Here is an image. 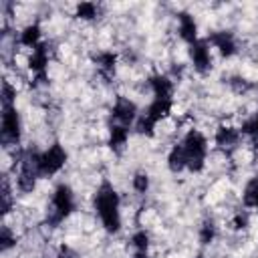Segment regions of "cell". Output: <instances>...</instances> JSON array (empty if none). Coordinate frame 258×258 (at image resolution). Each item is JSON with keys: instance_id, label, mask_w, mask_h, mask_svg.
Listing matches in <instances>:
<instances>
[{"instance_id": "cell-1", "label": "cell", "mask_w": 258, "mask_h": 258, "mask_svg": "<svg viewBox=\"0 0 258 258\" xmlns=\"http://www.w3.org/2000/svg\"><path fill=\"white\" fill-rule=\"evenodd\" d=\"M95 210L99 214L101 224L107 232L115 234L121 228V212H119V194L109 181H103L95 194Z\"/></svg>"}, {"instance_id": "cell-2", "label": "cell", "mask_w": 258, "mask_h": 258, "mask_svg": "<svg viewBox=\"0 0 258 258\" xmlns=\"http://www.w3.org/2000/svg\"><path fill=\"white\" fill-rule=\"evenodd\" d=\"M183 147V153H185V163H187V169L189 171H202L204 165H206V155H208V141L206 137L198 131V129H189L181 143Z\"/></svg>"}, {"instance_id": "cell-3", "label": "cell", "mask_w": 258, "mask_h": 258, "mask_svg": "<svg viewBox=\"0 0 258 258\" xmlns=\"http://www.w3.org/2000/svg\"><path fill=\"white\" fill-rule=\"evenodd\" d=\"M75 210V196L73 189L67 183H60L54 187L50 204H48V212H46V222L50 226H58L64 218L71 216V212Z\"/></svg>"}, {"instance_id": "cell-4", "label": "cell", "mask_w": 258, "mask_h": 258, "mask_svg": "<svg viewBox=\"0 0 258 258\" xmlns=\"http://www.w3.org/2000/svg\"><path fill=\"white\" fill-rule=\"evenodd\" d=\"M173 107V101L171 99H153L149 103V107L145 109V113H141L135 121V129L141 133V135H153V129L155 125L165 119L169 115Z\"/></svg>"}, {"instance_id": "cell-5", "label": "cell", "mask_w": 258, "mask_h": 258, "mask_svg": "<svg viewBox=\"0 0 258 258\" xmlns=\"http://www.w3.org/2000/svg\"><path fill=\"white\" fill-rule=\"evenodd\" d=\"M20 115L16 107H2V127H0V139L4 147H12L20 143Z\"/></svg>"}, {"instance_id": "cell-6", "label": "cell", "mask_w": 258, "mask_h": 258, "mask_svg": "<svg viewBox=\"0 0 258 258\" xmlns=\"http://www.w3.org/2000/svg\"><path fill=\"white\" fill-rule=\"evenodd\" d=\"M67 163V151L60 143H52L40 153V175H54Z\"/></svg>"}, {"instance_id": "cell-7", "label": "cell", "mask_w": 258, "mask_h": 258, "mask_svg": "<svg viewBox=\"0 0 258 258\" xmlns=\"http://www.w3.org/2000/svg\"><path fill=\"white\" fill-rule=\"evenodd\" d=\"M46 64H48V44L40 42L36 48H32V52L28 56V69L32 71L36 83L46 81Z\"/></svg>"}, {"instance_id": "cell-8", "label": "cell", "mask_w": 258, "mask_h": 258, "mask_svg": "<svg viewBox=\"0 0 258 258\" xmlns=\"http://www.w3.org/2000/svg\"><path fill=\"white\" fill-rule=\"evenodd\" d=\"M189 56L196 71L206 73L212 69V52H210V42L206 38H198L196 42L189 44Z\"/></svg>"}, {"instance_id": "cell-9", "label": "cell", "mask_w": 258, "mask_h": 258, "mask_svg": "<svg viewBox=\"0 0 258 258\" xmlns=\"http://www.w3.org/2000/svg\"><path fill=\"white\" fill-rule=\"evenodd\" d=\"M111 115H113L115 123L125 125V127H129L131 123H135V121H137V117H139L135 103H133V101H129V99H125V97H117V101H115V105H113Z\"/></svg>"}, {"instance_id": "cell-10", "label": "cell", "mask_w": 258, "mask_h": 258, "mask_svg": "<svg viewBox=\"0 0 258 258\" xmlns=\"http://www.w3.org/2000/svg\"><path fill=\"white\" fill-rule=\"evenodd\" d=\"M208 42H212V44L220 50L222 56H232V54L236 52V38H234V34L228 32V30L212 32L210 38H208Z\"/></svg>"}, {"instance_id": "cell-11", "label": "cell", "mask_w": 258, "mask_h": 258, "mask_svg": "<svg viewBox=\"0 0 258 258\" xmlns=\"http://www.w3.org/2000/svg\"><path fill=\"white\" fill-rule=\"evenodd\" d=\"M214 141L220 149H234L240 141V131L236 127H230V125H220L216 129Z\"/></svg>"}, {"instance_id": "cell-12", "label": "cell", "mask_w": 258, "mask_h": 258, "mask_svg": "<svg viewBox=\"0 0 258 258\" xmlns=\"http://www.w3.org/2000/svg\"><path fill=\"white\" fill-rule=\"evenodd\" d=\"M177 24H179V36L185 42H196L198 40V24L194 20V16L189 12H179L177 16Z\"/></svg>"}, {"instance_id": "cell-13", "label": "cell", "mask_w": 258, "mask_h": 258, "mask_svg": "<svg viewBox=\"0 0 258 258\" xmlns=\"http://www.w3.org/2000/svg\"><path fill=\"white\" fill-rule=\"evenodd\" d=\"M149 87L153 91V99H171L173 85L165 75H153L149 79Z\"/></svg>"}, {"instance_id": "cell-14", "label": "cell", "mask_w": 258, "mask_h": 258, "mask_svg": "<svg viewBox=\"0 0 258 258\" xmlns=\"http://www.w3.org/2000/svg\"><path fill=\"white\" fill-rule=\"evenodd\" d=\"M95 64L99 69V73L105 79H111L115 75V67H117V54L111 50H103L99 54H95Z\"/></svg>"}, {"instance_id": "cell-15", "label": "cell", "mask_w": 258, "mask_h": 258, "mask_svg": "<svg viewBox=\"0 0 258 258\" xmlns=\"http://www.w3.org/2000/svg\"><path fill=\"white\" fill-rule=\"evenodd\" d=\"M127 139H129V127L119 123H113L109 127V147L113 151H121L127 145Z\"/></svg>"}, {"instance_id": "cell-16", "label": "cell", "mask_w": 258, "mask_h": 258, "mask_svg": "<svg viewBox=\"0 0 258 258\" xmlns=\"http://www.w3.org/2000/svg\"><path fill=\"white\" fill-rule=\"evenodd\" d=\"M131 248L135 258H147V248H149V236L145 230H139L131 236Z\"/></svg>"}, {"instance_id": "cell-17", "label": "cell", "mask_w": 258, "mask_h": 258, "mask_svg": "<svg viewBox=\"0 0 258 258\" xmlns=\"http://www.w3.org/2000/svg\"><path fill=\"white\" fill-rule=\"evenodd\" d=\"M242 202H244L246 208L258 210V175H254V177L246 183V187H244V191H242Z\"/></svg>"}, {"instance_id": "cell-18", "label": "cell", "mask_w": 258, "mask_h": 258, "mask_svg": "<svg viewBox=\"0 0 258 258\" xmlns=\"http://www.w3.org/2000/svg\"><path fill=\"white\" fill-rule=\"evenodd\" d=\"M20 44L28 48H36L40 44V26L38 24H28L20 32Z\"/></svg>"}, {"instance_id": "cell-19", "label": "cell", "mask_w": 258, "mask_h": 258, "mask_svg": "<svg viewBox=\"0 0 258 258\" xmlns=\"http://www.w3.org/2000/svg\"><path fill=\"white\" fill-rule=\"evenodd\" d=\"M167 165H169V169H171L173 173H177V171H181V169L187 167V163H185V153H183V147H181V145H173V147H171V151H169V155H167Z\"/></svg>"}, {"instance_id": "cell-20", "label": "cell", "mask_w": 258, "mask_h": 258, "mask_svg": "<svg viewBox=\"0 0 258 258\" xmlns=\"http://www.w3.org/2000/svg\"><path fill=\"white\" fill-rule=\"evenodd\" d=\"M12 206H14V196H12V189H10L8 179L4 177L2 179V187H0V210H2V214L4 216L10 214Z\"/></svg>"}, {"instance_id": "cell-21", "label": "cell", "mask_w": 258, "mask_h": 258, "mask_svg": "<svg viewBox=\"0 0 258 258\" xmlns=\"http://www.w3.org/2000/svg\"><path fill=\"white\" fill-rule=\"evenodd\" d=\"M75 14H77V18H83V20H93V18H97L99 8H97V4H95V2H81V4H77Z\"/></svg>"}, {"instance_id": "cell-22", "label": "cell", "mask_w": 258, "mask_h": 258, "mask_svg": "<svg viewBox=\"0 0 258 258\" xmlns=\"http://www.w3.org/2000/svg\"><path fill=\"white\" fill-rule=\"evenodd\" d=\"M12 246H16V234L10 230V226L0 228V248L2 252H8Z\"/></svg>"}, {"instance_id": "cell-23", "label": "cell", "mask_w": 258, "mask_h": 258, "mask_svg": "<svg viewBox=\"0 0 258 258\" xmlns=\"http://www.w3.org/2000/svg\"><path fill=\"white\" fill-rule=\"evenodd\" d=\"M242 133L248 135L254 143H258V113L244 121V125H242Z\"/></svg>"}, {"instance_id": "cell-24", "label": "cell", "mask_w": 258, "mask_h": 258, "mask_svg": "<svg viewBox=\"0 0 258 258\" xmlns=\"http://www.w3.org/2000/svg\"><path fill=\"white\" fill-rule=\"evenodd\" d=\"M0 97H2V107H14L16 89H14L8 81H4V83H2V93H0Z\"/></svg>"}, {"instance_id": "cell-25", "label": "cell", "mask_w": 258, "mask_h": 258, "mask_svg": "<svg viewBox=\"0 0 258 258\" xmlns=\"http://www.w3.org/2000/svg\"><path fill=\"white\" fill-rule=\"evenodd\" d=\"M214 238H216V226H214L212 220H206V222L200 226V242H202V244H210Z\"/></svg>"}, {"instance_id": "cell-26", "label": "cell", "mask_w": 258, "mask_h": 258, "mask_svg": "<svg viewBox=\"0 0 258 258\" xmlns=\"http://www.w3.org/2000/svg\"><path fill=\"white\" fill-rule=\"evenodd\" d=\"M131 183H133V189H135L137 194H145V191L149 189V175H147L145 171H137V173L133 175Z\"/></svg>"}, {"instance_id": "cell-27", "label": "cell", "mask_w": 258, "mask_h": 258, "mask_svg": "<svg viewBox=\"0 0 258 258\" xmlns=\"http://www.w3.org/2000/svg\"><path fill=\"white\" fill-rule=\"evenodd\" d=\"M248 222H250L248 214L240 210V212H236V214L232 216V220H230V226H232V230H244V228H248Z\"/></svg>"}, {"instance_id": "cell-28", "label": "cell", "mask_w": 258, "mask_h": 258, "mask_svg": "<svg viewBox=\"0 0 258 258\" xmlns=\"http://www.w3.org/2000/svg\"><path fill=\"white\" fill-rule=\"evenodd\" d=\"M230 85H232V87H234V91H238V93H244V91H248V89H250V85L246 83V79H240V77L232 79V81H230Z\"/></svg>"}, {"instance_id": "cell-29", "label": "cell", "mask_w": 258, "mask_h": 258, "mask_svg": "<svg viewBox=\"0 0 258 258\" xmlns=\"http://www.w3.org/2000/svg\"><path fill=\"white\" fill-rule=\"evenodd\" d=\"M54 258H77V254H75L71 248H64V246H62V248H60V252H58Z\"/></svg>"}, {"instance_id": "cell-30", "label": "cell", "mask_w": 258, "mask_h": 258, "mask_svg": "<svg viewBox=\"0 0 258 258\" xmlns=\"http://www.w3.org/2000/svg\"><path fill=\"white\" fill-rule=\"evenodd\" d=\"M196 258H204V256H196Z\"/></svg>"}]
</instances>
